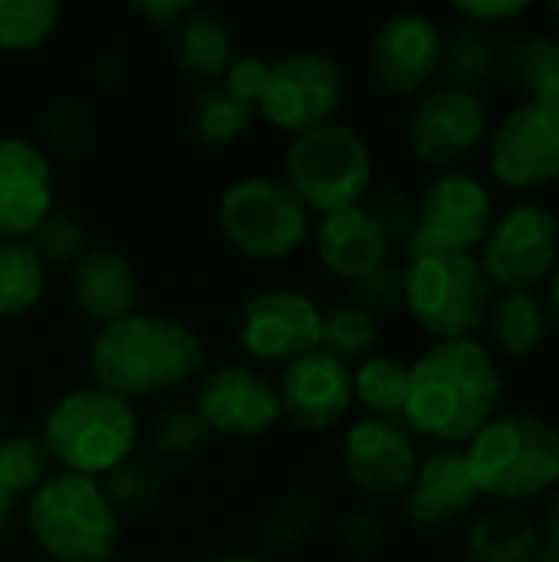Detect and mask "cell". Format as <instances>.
I'll return each mask as SVG.
<instances>
[{
  "mask_svg": "<svg viewBox=\"0 0 559 562\" xmlns=\"http://www.w3.org/2000/svg\"><path fill=\"white\" fill-rule=\"evenodd\" d=\"M491 128L488 105L478 92L438 86L425 92L409 119V145L428 168H448L474 151Z\"/></svg>",
  "mask_w": 559,
  "mask_h": 562,
  "instance_id": "obj_14",
  "label": "cell"
},
{
  "mask_svg": "<svg viewBox=\"0 0 559 562\" xmlns=\"http://www.w3.org/2000/svg\"><path fill=\"white\" fill-rule=\"evenodd\" d=\"M43 448L66 474L105 477L128 461L138 441V418L128 402L102 389H76L63 395L43 418Z\"/></svg>",
  "mask_w": 559,
  "mask_h": 562,
  "instance_id": "obj_4",
  "label": "cell"
},
{
  "mask_svg": "<svg viewBox=\"0 0 559 562\" xmlns=\"http://www.w3.org/2000/svg\"><path fill=\"white\" fill-rule=\"evenodd\" d=\"M231 33L224 26V20L211 10H191L178 26H175V40H171V56L175 66L204 86H217V79H224L227 66H231Z\"/></svg>",
  "mask_w": 559,
  "mask_h": 562,
  "instance_id": "obj_24",
  "label": "cell"
},
{
  "mask_svg": "<svg viewBox=\"0 0 559 562\" xmlns=\"http://www.w3.org/2000/svg\"><path fill=\"white\" fill-rule=\"evenodd\" d=\"M491 336L494 342L511 356V359H527L547 342L550 316L544 300L534 290H517V293H501L491 300L488 310Z\"/></svg>",
  "mask_w": 559,
  "mask_h": 562,
  "instance_id": "obj_25",
  "label": "cell"
},
{
  "mask_svg": "<svg viewBox=\"0 0 559 562\" xmlns=\"http://www.w3.org/2000/svg\"><path fill=\"white\" fill-rule=\"evenodd\" d=\"M550 13H554V16L559 20V0H557V3H550Z\"/></svg>",
  "mask_w": 559,
  "mask_h": 562,
  "instance_id": "obj_49",
  "label": "cell"
},
{
  "mask_svg": "<svg viewBox=\"0 0 559 562\" xmlns=\"http://www.w3.org/2000/svg\"><path fill=\"white\" fill-rule=\"evenodd\" d=\"M53 211V165L26 138H0V240H26Z\"/></svg>",
  "mask_w": 559,
  "mask_h": 562,
  "instance_id": "obj_19",
  "label": "cell"
},
{
  "mask_svg": "<svg viewBox=\"0 0 559 562\" xmlns=\"http://www.w3.org/2000/svg\"><path fill=\"white\" fill-rule=\"evenodd\" d=\"M211 428L204 425V418L198 415L194 405H178L158 415L155 428H152V445L161 458H191L204 448Z\"/></svg>",
  "mask_w": 559,
  "mask_h": 562,
  "instance_id": "obj_35",
  "label": "cell"
},
{
  "mask_svg": "<svg viewBox=\"0 0 559 562\" xmlns=\"http://www.w3.org/2000/svg\"><path fill=\"white\" fill-rule=\"evenodd\" d=\"M26 527L56 562H109L119 547V514L99 481L82 474H49L30 494Z\"/></svg>",
  "mask_w": 559,
  "mask_h": 562,
  "instance_id": "obj_5",
  "label": "cell"
},
{
  "mask_svg": "<svg viewBox=\"0 0 559 562\" xmlns=\"http://www.w3.org/2000/svg\"><path fill=\"white\" fill-rule=\"evenodd\" d=\"M194 408L211 431L227 438L267 435L283 418L277 382L250 366L211 369L198 385Z\"/></svg>",
  "mask_w": 559,
  "mask_h": 562,
  "instance_id": "obj_15",
  "label": "cell"
},
{
  "mask_svg": "<svg viewBox=\"0 0 559 562\" xmlns=\"http://www.w3.org/2000/svg\"><path fill=\"white\" fill-rule=\"evenodd\" d=\"M530 562H559V553H554L550 547H537V553L530 557Z\"/></svg>",
  "mask_w": 559,
  "mask_h": 562,
  "instance_id": "obj_47",
  "label": "cell"
},
{
  "mask_svg": "<svg viewBox=\"0 0 559 562\" xmlns=\"http://www.w3.org/2000/svg\"><path fill=\"white\" fill-rule=\"evenodd\" d=\"M530 3L517 0H478V3H455V13H461L471 26H501L527 13Z\"/></svg>",
  "mask_w": 559,
  "mask_h": 562,
  "instance_id": "obj_41",
  "label": "cell"
},
{
  "mask_svg": "<svg viewBox=\"0 0 559 562\" xmlns=\"http://www.w3.org/2000/svg\"><path fill=\"white\" fill-rule=\"evenodd\" d=\"M217 224L227 244L250 260H283L310 237L306 204L270 175L234 181L221 198Z\"/></svg>",
  "mask_w": 559,
  "mask_h": 562,
  "instance_id": "obj_8",
  "label": "cell"
},
{
  "mask_svg": "<svg viewBox=\"0 0 559 562\" xmlns=\"http://www.w3.org/2000/svg\"><path fill=\"white\" fill-rule=\"evenodd\" d=\"M366 313H389L395 306H405V270L395 263H379L366 277L353 280V300Z\"/></svg>",
  "mask_w": 559,
  "mask_h": 562,
  "instance_id": "obj_37",
  "label": "cell"
},
{
  "mask_svg": "<svg viewBox=\"0 0 559 562\" xmlns=\"http://www.w3.org/2000/svg\"><path fill=\"white\" fill-rule=\"evenodd\" d=\"M72 300L99 326L132 316L138 300L135 267L112 247H89L72 263Z\"/></svg>",
  "mask_w": 559,
  "mask_h": 562,
  "instance_id": "obj_21",
  "label": "cell"
},
{
  "mask_svg": "<svg viewBox=\"0 0 559 562\" xmlns=\"http://www.w3.org/2000/svg\"><path fill=\"white\" fill-rule=\"evenodd\" d=\"M465 543L474 562H530L540 547V533L524 514L491 510L468 527Z\"/></svg>",
  "mask_w": 559,
  "mask_h": 562,
  "instance_id": "obj_26",
  "label": "cell"
},
{
  "mask_svg": "<svg viewBox=\"0 0 559 562\" xmlns=\"http://www.w3.org/2000/svg\"><path fill=\"white\" fill-rule=\"evenodd\" d=\"M128 10L138 13L142 20H148L152 26H168V30H175V26L194 10V3H191V0H135Z\"/></svg>",
  "mask_w": 559,
  "mask_h": 562,
  "instance_id": "obj_42",
  "label": "cell"
},
{
  "mask_svg": "<svg viewBox=\"0 0 559 562\" xmlns=\"http://www.w3.org/2000/svg\"><path fill=\"white\" fill-rule=\"evenodd\" d=\"M316 254L329 273L353 283L389 260V237L372 221L366 204H356L320 221Z\"/></svg>",
  "mask_w": 559,
  "mask_h": 562,
  "instance_id": "obj_22",
  "label": "cell"
},
{
  "mask_svg": "<svg viewBox=\"0 0 559 562\" xmlns=\"http://www.w3.org/2000/svg\"><path fill=\"white\" fill-rule=\"evenodd\" d=\"M494 224V198L471 175L445 171L432 178L415 204V227L402 240L409 260L432 254H471Z\"/></svg>",
  "mask_w": 559,
  "mask_h": 562,
  "instance_id": "obj_9",
  "label": "cell"
},
{
  "mask_svg": "<svg viewBox=\"0 0 559 562\" xmlns=\"http://www.w3.org/2000/svg\"><path fill=\"white\" fill-rule=\"evenodd\" d=\"M0 477L16 497L33 494L49 477V454L43 441L30 435L0 438Z\"/></svg>",
  "mask_w": 559,
  "mask_h": 562,
  "instance_id": "obj_33",
  "label": "cell"
},
{
  "mask_svg": "<svg viewBox=\"0 0 559 562\" xmlns=\"http://www.w3.org/2000/svg\"><path fill=\"white\" fill-rule=\"evenodd\" d=\"M481 491L471 477L468 458L461 448H438L425 461L405 491V514L422 530H438L478 504Z\"/></svg>",
  "mask_w": 559,
  "mask_h": 562,
  "instance_id": "obj_20",
  "label": "cell"
},
{
  "mask_svg": "<svg viewBox=\"0 0 559 562\" xmlns=\"http://www.w3.org/2000/svg\"><path fill=\"white\" fill-rule=\"evenodd\" d=\"M405 306L438 342L474 339L491 310V283L474 254L415 257L405 270Z\"/></svg>",
  "mask_w": 559,
  "mask_h": 562,
  "instance_id": "obj_7",
  "label": "cell"
},
{
  "mask_svg": "<svg viewBox=\"0 0 559 562\" xmlns=\"http://www.w3.org/2000/svg\"><path fill=\"white\" fill-rule=\"evenodd\" d=\"M46 290V263L26 240H0V319L30 313Z\"/></svg>",
  "mask_w": 559,
  "mask_h": 562,
  "instance_id": "obj_27",
  "label": "cell"
},
{
  "mask_svg": "<svg viewBox=\"0 0 559 562\" xmlns=\"http://www.w3.org/2000/svg\"><path fill=\"white\" fill-rule=\"evenodd\" d=\"M343 464L359 491L389 501L405 497L418 471V451L399 422L362 418L349 428L343 441Z\"/></svg>",
  "mask_w": 559,
  "mask_h": 562,
  "instance_id": "obj_17",
  "label": "cell"
},
{
  "mask_svg": "<svg viewBox=\"0 0 559 562\" xmlns=\"http://www.w3.org/2000/svg\"><path fill=\"white\" fill-rule=\"evenodd\" d=\"M343 540L356 550V553H372L382 543V524L372 514H353L343 524Z\"/></svg>",
  "mask_w": 559,
  "mask_h": 562,
  "instance_id": "obj_43",
  "label": "cell"
},
{
  "mask_svg": "<svg viewBox=\"0 0 559 562\" xmlns=\"http://www.w3.org/2000/svg\"><path fill=\"white\" fill-rule=\"evenodd\" d=\"M497 69L537 105L559 109V43L537 30H511L497 43Z\"/></svg>",
  "mask_w": 559,
  "mask_h": 562,
  "instance_id": "obj_23",
  "label": "cell"
},
{
  "mask_svg": "<svg viewBox=\"0 0 559 562\" xmlns=\"http://www.w3.org/2000/svg\"><path fill=\"white\" fill-rule=\"evenodd\" d=\"M257 109L241 102L237 95H231L221 82L217 86H204L194 99L191 109V125L194 135L208 145H227L234 138H241L250 125H254Z\"/></svg>",
  "mask_w": 559,
  "mask_h": 562,
  "instance_id": "obj_31",
  "label": "cell"
},
{
  "mask_svg": "<svg viewBox=\"0 0 559 562\" xmlns=\"http://www.w3.org/2000/svg\"><path fill=\"white\" fill-rule=\"evenodd\" d=\"M214 562H267V560H257V557H247V553H231V557H221V560Z\"/></svg>",
  "mask_w": 559,
  "mask_h": 562,
  "instance_id": "obj_48",
  "label": "cell"
},
{
  "mask_svg": "<svg viewBox=\"0 0 559 562\" xmlns=\"http://www.w3.org/2000/svg\"><path fill=\"white\" fill-rule=\"evenodd\" d=\"M346 79L339 63L320 49H293L270 63L267 89L257 102V112L290 132H310L316 125L333 122L336 109L343 105Z\"/></svg>",
  "mask_w": 559,
  "mask_h": 562,
  "instance_id": "obj_11",
  "label": "cell"
},
{
  "mask_svg": "<svg viewBox=\"0 0 559 562\" xmlns=\"http://www.w3.org/2000/svg\"><path fill=\"white\" fill-rule=\"evenodd\" d=\"M379 342V323L372 313L359 310L356 303H336L323 313L320 326V352L339 362H362Z\"/></svg>",
  "mask_w": 559,
  "mask_h": 562,
  "instance_id": "obj_30",
  "label": "cell"
},
{
  "mask_svg": "<svg viewBox=\"0 0 559 562\" xmlns=\"http://www.w3.org/2000/svg\"><path fill=\"white\" fill-rule=\"evenodd\" d=\"M26 244L33 247V254L43 263H76L86 254V234L82 224L66 214V211H49L26 237Z\"/></svg>",
  "mask_w": 559,
  "mask_h": 562,
  "instance_id": "obj_36",
  "label": "cell"
},
{
  "mask_svg": "<svg viewBox=\"0 0 559 562\" xmlns=\"http://www.w3.org/2000/svg\"><path fill=\"white\" fill-rule=\"evenodd\" d=\"M544 547H550L554 553H559V494L547 504V514H544Z\"/></svg>",
  "mask_w": 559,
  "mask_h": 562,
  "instance_id": "obj_44",
  "label": "cell"
},
{
  "mask_svg": "<svg viewBox=\"0 0 559 562\" xmlns=\"http://www.w3.org/2000/svg\"><path fill=\"white\" fill-rule=\"evenodd\" d=\"M316 514H320V507H316L313 497H306V494L290 497V501L270 517V524H267V540H270L273 547H280V550L300 543L303 533L310 530V524L316 520Z\"/></svg>",
  "mask_w": 559,
  "mask_h": 562,
  "instance_id": "obj_38",
  "label": "cell"
},
{
  "mask_svg": "<svg viewBox=\"0 0 559 562\" xmlns=\"http://www.w3.org/2000/svg\"><path fill=\"white\" fill-rule=\"evenodd\" d=\"M501 392V369L484 342H432L409 366V402L402 418L432 441L461 445L497 415Z\"/></svg>",
  "mask_w": 559,
  "mask_h": 562,
  "instance_id": "obj_1",
  "label": "cell"
},
{
  "mask_svg": "<svg viewBox=\"0 0 559 562\" xmlns=\"http://www.w3.org/2000/svg\"><path fill=\"white\" fill-rule=\"evenodd\" d=\"M99 487L105 494V501L112 504L115 514H135L145 510L155 494H158V474L148 461L128 458L122 464H115L105 477H99Z\"/></svg>",
  "mask_w": 559,
  "mask_h": 562,
  "instance_id": "obj_34",
  "label": "cell"
},
{
  "mask_svg": "<svg viewBox=\"0 0 559 562\" xmlns=\"http://www.w3.org/2000/svg\"><path fill=\"white\" fill-rule=\"evenodd\" d=\"M320 306L290 286H273L254 293L237 323V339L244 352L257 362L290 366L310 352H320Z\"/></svg>",
  "mask_w": 559,
  "mask_h": 562,
  "instance_id": "obj_12",
  "label": "cell"
},
{
  "mask_svg": "<svg viewBox=\"0 0 559 562\" xmlns=\"http://www.w3.org/2000/svg\"><path fill=\"white\" fill-rule=\"evenodd\" d=\"M366 211H369L372 221L382 227V234L389 237V244H392V240L402 244V240L412 234V227H415V204H412L405 194H399V191H382V194H376L372 204H366Z\"/></svg>",
  "mask_w": 559,
  "mask_h": 562,
  "instance_id": "obj_39",
  "label": "cell"
},
{
  "mask_svg": "<svg viewBox=\"0 0 559 562\" xmlns=\"http://www.w3.org/2000/svg\"><path fill=\"white\" fill-rule=\"evenodd\" d=\"M59 23V3L49 0H3L0 3V49H33Z\"/></svg>",
  "mask_w": 559,
  "mask_h": 562,
  "instance_id": "obj_32",
  "label": "cell"
},
{
  "mask_svg": "<svg viewBox=\"0 0 559 562\" xmlns=\"http://www.w3.org/2000/svg\"><path fill=\"white\" fill-rule=\"evenodd\" d=\"M16 494L3 484V477H0V533L7 530V524H10V517H13V507H16Z\"/></svg>",
  "mask_w": 559,
  "mask_h": 562,
  "instance_id": "obj_45",
  "label": "cell"
},
{
  "mask_svg": "<svg viewBox=\"0 0 559 562\" xmlns=\"http://www.w3.org/2000/svg\"><path fill=\"white\" fill-rule=\"evenodd\" d=\"M494 69H497V43L481 26H458L441 43L438 72L445 76V86L478 92Z\"/></svg>",
  "mask_w": 559,
  "mask_h": 562,
  "instance_id": "obj_28",
  "label": "cell"
},
{
  "mask_svg": "<svg viewBox=\"0 0 559 562\" xmlns=\"http://www.w3.org/2000/svg\"><path fill=\"white\" fill-rule=\"evenodd\" d=\"M353 398L372 412V418L395 422L409 402V366L392 356H369L353 369Z\"/></svg>",
  "mask_w": 559,
  "mask_h": 562,
  "instance_id": "obj_29",
  "label": "cell"
},
{
  "mask_svg": "<svg viewBox=\"0 0 559 562\" xmlns=\"http://www.w3.org/2000/svg\"><path fill=\"white\" fill-rule=\"evenodd\" d=\"M491 175L514 191H534L559 178V109L521 102L488 142Z\"/></svg>",
  "mask_w": 559,
  "mask_h": 562,
  "instance_id": "obj_13",
  "label": "cell"
},
{
  "mask_svg": "<svg viewBox=\"0 0 559 562\" xmlns=\"http://www.w3.org/2000/svg\"><path fill=\"white\" fill-rule=\"evenodd\" d=\"M547 316H550V323H557L559 326V267L550 273V290H547Z\"/></svg>",
  "mask_w": 559,
  "mask_h": 562,
  "instance_id": "obj_46",
  "label": "cell"
},
{
  "mask_svg": "<svg viewBox=\"0 0 559 562\" xmlns=\"http://www.w3.org/2000/svg\"><path fill=\"white\" fill-rule=\"evenodd\" d=\"M283 181L306 211L326 217L366 198L372 184V151L356 128L326 122L293 135L283 158Z\"/></svg>",
  "mask_w": 559,
  "mask_h": 562,
  "instance_id": "obj_6",
  "label": "cell"
},
{
  "mask_svg": "<svg viewBox=\"0 0 559 562\" xmlns=\"http://www.w3.org/2000/svg\"><path fill=\"white\" fill-rule=\"evenodd\" d=\"M441 30L425 13H392L379 23L369 43L372 79L392 95L422 92L441 66Z\"/></svg>",
  "mask_w": 559,
  "mask_h": 562,
  "instance_id": "obj_16",
  "label": "cell"
},
{
  "mask_svg": "<svg viewBox=\"0 0 559 562\" xmlns=\"http://www.w3.org/2000/svg\"><path fill=\"white\" fill-rule=\"evenodd\" d=\"M478 263L488 283L504 293L540 286L559 267V217L537 201H521L494 214L478 247Z\"/></svg>",
  "mask_w": 559,
  "mask_h": 562,
  "instance_id": "obj_10",
  "label": "cell"
},
{
  "mask_svg": "<svg viewBox=\"0 0 559 562\" xmlns=\"http://www.w3.org/2000/svg\"><path fill=\"white\" fill-rule=\"evenodd\" d=\"M280 415L303 431H329L353 408V369L326 352L290 362L277 382Z\"/></svg>",
  "mask_w": 559,
  "mask_h": 562,
  "instance_id": "obj_18",
  "label": "cell"
},
{
  "mask_svg": "<svg viewBox=\"0 0 559 562\" xmlns=\"http://www.w3.org/2000/svg\"><path fill=\"white\" fill-rule=\"evenodd\" d=\"M267 76H270V63L267 59H260V56H241V59H231L221 86L231 95H237L241 102H247V105L257 109V102H260V95L267 89Z\"/></svg>",
  "mask_w": 559,
  "mask_h": 562,
  "instance_id": "obj_40",
  "label": "cell"
},
{
  "mask_svg": "<svg viewBox=\"0 0 559 562\" xmlns=\"http://www.w3.org/2000/svg\"><path fill=\"white\" fill-rule=\"evenodd\" d=\"M465 458L481 497L534 501L559 484V431L537 415H494Z\"/></svg>",
  "mask_w": 559,
  "mask_h": 562,
  "instance_id": "obj_3",
  "label": "cell"
},
{
  "mask_svg": "<svg viewBox=\"0 0 559 562\" xmlns=\"http://www.w3.org/2000/svg\"><path fill=\"white\" fill-rule=\"evenodd\" d=\"M208 362L201 336L181 319L158 313H132L99 329L89 346L96 389L135 402L191 382Z\"/></svg>",
  "mask_w": 559,
  "mask_h": 562,
  "instance_id": "obj_2",
  "label": "cell"
}]
</instances>
